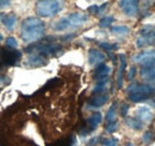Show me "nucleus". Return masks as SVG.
<instances>
[{
    "mask_svg": "<svg viewBox=\"0 0 155 146\" xmlns=\"http://www.w3.org/2000/svg\"><path fill=\"white\" fill-rule=\"evenodd\" d=\"M110 72H111V68H110L107 65L100 64V65H98L97 68H96L94 72H93V79H96V80L106 79V78L109 77Z\"/></svg>",
    "mask_w": 155,
    "mask_h": 146,
    "instance_id": "ddd939ff",
    "label": "nucleus"
},
{
    "mask_svg": "<svg viewBox=\"0 0 155 146\" xmlns=\"http://www.w3.org/2000/svg\"><path fill=\"white\" fill-rule=\"evenodd\" d=\"M109 83V79L106 78V79H101V80H98V84L96 85V88L93 89V93L96 95V93H101V92L105 90V86H106V84Z\"/></svg>",
    "mask_w": 155,
    "mask_h": 146,
    "instance_id": "4be33fe9",
    "label": "nucleus"
},
{
    "mask_svg": "<svg viewBox=\"0 0 155 146\" xmlns=\"http://www.w3.org/2000/svg\"><path fill=\"white\" fill-rule=\"evenodd\" d=\"M115 20V18L112 16H107V17H103L99 22V26L100 28H107L112 24V22Z\"/></svg>",
    "mask_w": 155,
    "mask_h": 146,
    "instance_id": "5701e85b",
    "label": "nucleus"
},
{
    "mask_svg": "<svg viewBox=\"0 0 155 146\" xmlns=\"http://www.w3.org/2000/svg\"><path fill=\"white\" fill-rule=\"evenodd\" d=\"M130 31V29L125 25H116V26H112L111 28V33L112 34H116V35H120V36H124V35H128Z\"/></svg>",
    "mask_w": 155,
    "mask_h": 146,
    "instance_id": "aec40b11",
    "label": "nucleus"
},
{
    "mask_svg": "<svg viewBox=\"0 0 155 146\" xmlns=\"http://www.w3.org/2000/svg\"><path fill=\"white\" fill-rule=\"evenodd\" d=\"M45 33V25L39 18L28 17L23 20L20 28V37L26 43H35L41 40Z\"/></svg>",
    "mask_w": 155,
    "mask_h": 146,
    "instance_id": "f257e3e1",
    "label": "nucleus"
},
{
    "mask_svg": "<svg viewBox=\"0 0 155 146\" xmlns=\"http://www.w3.org/2000/svg\"><path fill=\"white\" fill-rule=\"evenodd\" d=\"M2 17V24L4 26L10 31L12 30L15 26H16V23H17V16L13 15V13H10V15H1Z\"/></svg>",
    "mask_w": 155,
    "mask_h": 146,
    "instance_id": "f3484780",
    "label": "nucleus"
},
{
    "mask_svg": "<svg viewBox=\"0 0 155 146\" xmlns=\"http://www.w3.org/2000/svg\"><path fill=\"white\" fill-rule=\"evenodd\" d=\"M155 93L154 88L148 84H140V83H131L128 89H127V95L129 101L131 102H143L147 101L148 98L153 97Z\"/></svg>",
    "mask_w": 155,
    "mask_h": 146,
    "instance_id": "f03ea898",
    "label": "nucleus"
},
{
    "mask_svg": "<svg viewBox=\"0 0 155 146\" xmlns=\"http://www.w3.org/2000/svg\"><path fill=\"white\" fill-rule=\"evenodd\" d=\"M62 7V0H38L36 4V12L41 17L49 18L58 15Z\"/></svg>",
    "mask_w": 155,
    "mask_h": 146,
    "instance_id": "20e7f679",
    "label": "nucleus"
},
{
    "mask_svg": "<svg viewBox=\"0 0 155 146\" xmlns=\"http://www.w3.org/2000/svg\"><path fill=\"white\" fill-rule=\"evenodd\" d=\"M125 146H134V145H133L131 143H128V144H127V145H125Z\"/></svg>",
    "mask_w": 155,
    "mask_h": 146,
    "instance_id": "f704fd0d",
    "label": "nucleus"
},
{
    "mask_svg": "<svg viewBox=\"0 0 155 146\" xmlns=\"http://www.w3.org/2000/svg\"><path fill=\"white\" fill-rule=\"evenodd\" d=\"M98 140H99V138L98 137H96V138H93V139H91V141L87 144V146H92V145H94L96 143H97Z\"/></svg>",
    "mask_w": 155,
    "mask_h": 146,
    "instance_id": "473e14b6",
    "label": "nucleus"
},
{
    "mask_svg": "<svg viewBox=\"0 0 155 146\" xmlns=\"http://www.w3.org/2000/svg\"><path fill=\"white\" fill-rule=\"evenodd\" d=\"M106 121L107 122L116 121V103H112V106L107 110V113H106Z\"/></svg>",
    "mask_w": 155,
    "mask_h": 146,
    "instance_id": "412c9836",
    "label": "nucleus"
},
{
    "mask_svg": "<svg viewBox=\"0 0 155 146\" xmlns=\"http://www.w3.org/2000/svg\"><path fill=\"white\" fill-rule=\"evenodd\" d=\"M106 56L103 52L98 50V49H90L88 50V64L91 66H97V65H100V64H104Z\"/></svg>",
    "mask_w": 155,
    "mask_h": 146,
    "instance_id": "1a4fd4ad",
    "label": "nucleus"
},
{
    "mask_svg": "<svg viewBox=\"0 0 155 146\" xmlns=\"http://www.w3.org/2000/svg\"><path fill=\"white\" fill-rule=\"evenodd\" d=\"M99 47L103 48L104 50H107V52H111V50H115L118 48L117 44H111V43H107V42H100L99 43Z\"/></svg>",
    "mask_w": 155,
    "mask_h": 146,
    "instance_id": "b1692460",
    "label": "nucleus"
},
{
    "mask_svg": "<svg viewBox=\"0 0 155 146\" xmlns=\"http://www.w3.org/2000/svg\"><path fill=\"white\" fill-rule=\"evenodd\" d=\"M4 83V78H0V85Z\"/></svg>",
    "mask_w": 155,
    "mask_h": 146,
    "instance_id": "72a5a7b5",
    "label": "nucleus"
},
{
    "mask_svg": "<svg viewBox=\"0 0 155 146\" xmlns=\"http://www.w3.org/2000/svg\"><path fill=\"white\" fill-rule=\"evenodd\" d=\"M61 49H62L61 44H58V43H34L30 47H28L25 49V52L30 53V54H37L45 57V56L55 55Z\"/></svg>",
    "mask_w": 155,
    "mask_h": 146,
    "instance_id": "39448f33",
    "label": "nucleus"
},
{
    "mask_svg": "<svg viewBox=\"0 0 155 146\" xmlns=\"http://www.w3.org/2000/svg\"><path fill=\"white\" fill-rule=\"evenodd\" d=\"M1 40H2V36H1V35H0V41H1Z\"/></svg>",
    "mask_w": 155,
    "mask_h": 146,
    "instance_id": "c9c22d12",
    "label": "nucleus"
},
{
    "mask_svg": "<svg viewBox=\"0 0 155 146\" xmlns=\"http://www.w3.org/2000/svg\"><path fill=\"white\" fill-rule=\"evenodd\" d=\"M5 43H6V46H7V47H10V48H12V49L18 47V42H17V40L12 36L7 37V38H6V41H5Z\"/></svg>",
    "mask_w": 155,
    "mask_h": 146,
    "instance_id": "393cba45",
    "label": "nucleus"
},
{
    "mask_svg": "<svg viewBox=\"0 0 155 146\" xmlns=\"http://www.w3.org/2000/svg\"><path fill=\"white\" fill-rule=\"evenodd\" d=\"M98 10H99V7H98L97 5H93V6H90L88 7V12L90 13H96V15H98Z\"/></svg>",
    "mask_w": 155,
    "mask_h": 146,
    "instance_id": "c756f323",
    "label": "nucleus"
},
{
    "mask_svg": "<svg viewBox=\"0 0 155 146\" xmlns=\"http://www.w3.org/2000/svg\"><path fill=\"white\" fill-rule=\"evenodd\" d=\"M155 44V26L144 25L138 30L136 46L137 48H146Z\"/></svg>",
    "mask_w": 155,
    "mask_h": 146,
    "instance_id": "423d86ee",
    "label": "nucleus"
},
{
    "mask_svg": "<svg viewBox=\"0 0 155 146\" xmlns=\"http://www.w3.org/2000/svg\"><path fill=\"white\" fill-rule=\"evenodd\" d=\"M119 67H118V72L116 77V84L117 89H120L123 85V77H124V71H125V66H127V56L125 54H119Z\"/></svg>",
    "mask_w": 155,
    "mask_h": 146,
    "instance_id": "9d476101",
    "label": "nucleus"
},
{
    "mask_svg": "<svg viewBox=\"0 0 155 146\" xmlns=\"http://www.w3.org/2000/svg\"><path fill=\"white\" fill-rule=\"evenodd\" d=\"M101 120H103V116H101V114H100L99 111L93 113V114H92L91 116H88L87 120H86V123H87V126H88V129H91V130L96 129L97 126H99V123L101 122Z\"/></svg>",
    "mask_w": 155,
    "mask_h": 146,
    "instance_id": "2eb2a0df",
    "label": "nucleus"
},
{
    "mask_svg": "<svg viewBox=\"0 0 155 146\" xmlns=\"http://www.w3.org/2000/svg\"><path fill=\"white\" fill-rule=\"evenodd\" d=\"M138 5L140 0H119L118 2V6L128 17H136L138 15Z\"/></svg>",
    "mask_w": 155,
    "mask_h": 146,
    "instance_id": "0eeeda50",
    "label": "nucleus"
},
{
    "mask_svg": "<svg viewBox=\"0 0 155 146\" xmlns=\"http://www.w3.org/2000/svg\"><path fill=\"white\" fill-rule=\"evenodd\" d=\"M74 144H75V138L74 137H68V138H64V139L55 141L50 146H73Z\"/></svg>",
    "mask_w": 155,
    "mask_h": 146,
    "instance_id": "6ab92c4d",
    "label": "nucleus"
},
{
    "mask_svg": "<svg viewBox=\"0 0 155 146\" xmlns=\"http://www.w3.org/2000/svg\"><path fill=\"white\" fill-rule=\"evenodd\" d=\"M88 20V16L81 12H74L66 17H62L53 24V29L55 31H64L68 29H74L82 24H85Z\"/></svg>",
    "mask_w": 155,
    "mask_h": 146,
    "instance_id": "7ed1b4c3",
    "label": "nucleus"
},
{
    "mask_svg": "<svg viewBox=\"0 0 155 146\" xmlns=\"http://www.w3.org/2000/svg\"><path fill=\"white\" fill-rule=\"evenodd\" d=\"M155 57V50H146V52H141V53H137L135 54L133 57H131V60L136 62V64H140L141 66L142 65H144L146 62H148V61H150L152 59H154Z\"/></svg>",
    "mask_w": 155,
    "mask_h": 146,
    "instance_id": "f8f14e48",
    "label": "nucleus"
},
{
    "mask_svg": "<svg viewBox=\"0 0 155 146\" xmlns=\"http://www.w3.org/2000/svg\"><path fill=\"white\" fill-rule=\"evenodd\" d=\"M10 5V0H0V7H6Z\"/></svg>",
    "mask_w": 155,
    "mask_h": 146,
    "instance_id": "2f4dec72",
    "label": "nucleus"
},
{
    "mask_svg": "<svg viewBox=\"0 0 155 146\" xmlns=\"http://www.w3.org/2000/svg\"><path fill=\"white\" fill-rule=\"evenodd\" d=\"M140 74L144 80H149V82L155 80V57L141 66Z\"/></svg>",
    "mask_w": 155,
    "mask_h": 146,
    "instance_id": "6e6552de",
    "label": "nucleus"
},
{
    "mask_svg": "<svg viewBox=\"0 0 155 146\" xmlns=\"http://www.w3.org/2000/svg\"><path fill=\"white\" fill-rule=\"evenodd\" d=\"M136 116L137 119L141 121V122H146V123H149L153 117H154V114L153 111L150 110V108L148 107H140L136 109Z\"/></svg>",
    "mask_w": 155,
    "mask_h": 146,
    "instance_id": "9b49d317",
    "label": "nucleus"
},
{
    "mask_svg": "<svg viewBox=\"0 0 155 146\" xmlns=\"http://www.w3.org/2000/svg\"><path fill=\"white\" fill-rule=\"evenodd\" d=\"M125 123L130 128L136 129V130H140L142 128V122L137 117H127L125 119Z\"/></svg>",
    "mask_w": 155,
    "mask_h": 146,
    "instance_id": "a211bd4d",
    "label": "nucleus"
},
{
    "mask_svg": "<svg viewBox=\"0 0 155 146\" xmlns=\"http://www.w3.org/2000/svg\"><path fill=\"white\" fill-rule=\"evenodd\" d=\"M153 139H154V133L150 132V130L146 132V133L143 134V137H142V141H143L144 144H149Z\"/></svg>",
    "mask_w": 155,
    "mask_h": 146,
    "instance_id": "a878e982",
    "label": "nucleus"
},
{
    "mask_svg": "<svg viewBox=\"0 0 155 146\" xmlns=\"http://www.w3.org/2000/svg\"><path fill=\"white\" fill-rule=\"evenodd\" d=\"M26 64L32 67H39V66H44L47 64V60H45V57H43L41 55L30 54L26 59Z\"/></svg>",
    "mask_w": 155,
    "mask_h": 146,
    "instance_id": "4468645a",
    "label": "nucleus"
},
{
    "mask_svg": "<svg viewBox=\"0 0 155 146\" xmlns=\"http://www.w3.org/2000/svg\"><path fill=\"white\" fill-rule=\"evenodd\" d=\"M135 73H136V68H135V67H130L129 72H128V74H127V79H129V80L134 79V77H135Z\"/></svg>",
    "mask_w": 155,
    "mask_h": 146,
    "instance_id": "c85d7f7f",
    "label": "nucleus"
},
{
    "mask_svg": "<svg viewBox=\"0 0 155 146\" xmlns=\"http://www.w3.org/2000/svg\"><path fill=\"white\" fill-rule=\"evenodd\" d=\"M101 144L104 146H117L118 140H117L116 138H107V139H103Z\"/></svg>",
    "mask_w": 155,
    "mask_h": 146,
    "instance_id": "bb28decb",
    "label": "nucleus"
},
{
    "mask_svg": "<svg viewBox=\"0 0 155 146\" xmlns=\"http://www.w3.org/2000/svg\"><path fill=\"white\" fill-rule=\"evenodd\" d=\"M117 128H118V122H117V121H112V122H107L105 129H106V132H109V133H114Z\"/></svg>",
    "mask_w": 155,
    "mask_h": 146,
    "instance_id": "cd10ccee",
    "label": "nucleus"
},
{
    "mask_svg": "<svg viewBox=\"0 0 155 146\" xmlns=\"http://www.w3.org/2000/svg\"><path fill=\"white\" fill-rule=\"evenodd\" d=\"M109 99V95L106 93H99L97 96L92 97L91 101H90V107H93V108H99V107H103Z\"/></svg>",
    "mask_w": 155,
    "mask_h": 146,
    "instance_id": "dca6fc26",
    "label": "nucleus"
},
{
    "mask_svg": "<svg viewBox=\"0 0 155 146\" xmlns=\"http://www.w3.org/2000/svg\"><path fill=\"white\" fill-rule=\"evenodd\" d=\"M128 110H129V106H127V104H123V106H122V109H120V114H122L123 116H127V113H128Z\"/></svg>",
    "mask_w": 155,
    "mask_h": 146,
    "instance_id": "7c9ffc66",
    "label": "nucleus"
}]
</instances>
